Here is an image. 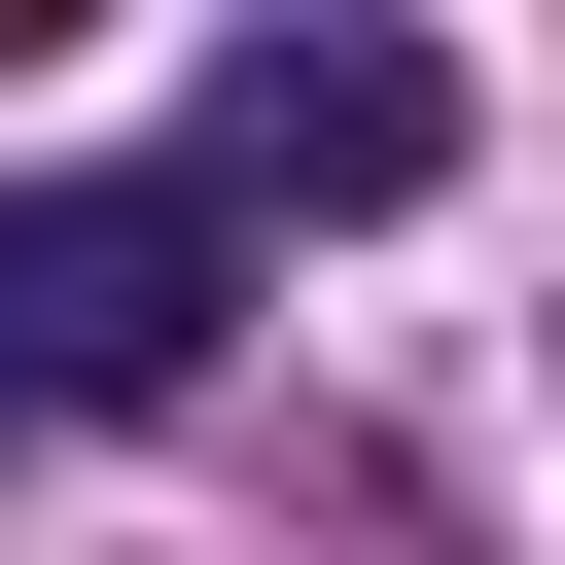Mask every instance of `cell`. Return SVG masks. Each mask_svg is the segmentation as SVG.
I'll return each instance as SVG.
<instances>
[{
  "label": "cell",
  "instance_id": "cell-3",
  "mask_svg": "<svg viewBox=\"0 0 565 565\" xmlns=\"http://www.w3.org/2000/svg\"><path fill=\"white\" fill-rule=\"evenodd\" d=\"M0 35H35V0H0Z\"/></svg>",
  "mask_w": 565,
  "mask_h": 565
},
{
  "label": "cell",
  "instance_id": "cell-1",
  "mask_svg": "<svg viewBox=\"0 0 565 565\" xmlns=\"http://www.w3.org/2000/svg\"><path fill=\"white\" fill-rule=\"evenodd\" d=\"M0 388H35V424L212 388V212H177V177H0Z\"/></svg>",
  "mask_w": 565,
  "mask_h": 565
},
{
  "label": "cell",
  "instance_id": "cell-2",
  "mask_svg": "<svg viewBox=\"0 0 565 565\" xmlns=\"http://www.w3.org/2000/svg\"><path fill=\"white\" fill-rule=\"evenodd\" d=\"M424 177H459V71H424V35H247L177 212H424Z\"/></svg>",
  "mask_w": 565,
  "mask_h": 565
}]
</instances>
